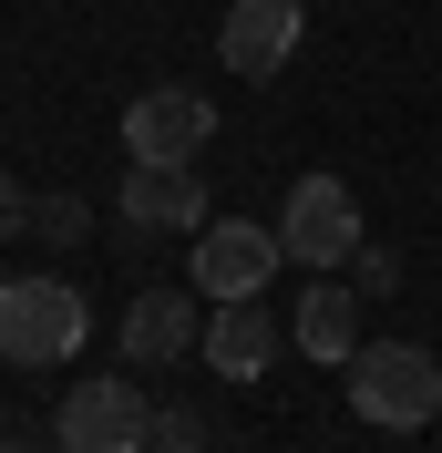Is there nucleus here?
<instances>
[{
	"instance_id": "f03ea898",
	"label": "nucleus",
	"mask_w": 442,
	"mask_h": 453,
	"mask_svg": "<svg viewBox=\"0 0 442 453\" xmlns=\"http://www.w3.org/2000/svg\"><path fill=\"white\" fill-rule=\"evenodd\" d=\"M83 330H93V310L72 279H0V361L52 371L83 350Z\"/></svg>"
},
{
	"instance_id": "2eb2a0df",
	"label": "nucleus",
	"mask_w": 442,
	"mask_h": 453,
	"mask_svg": "<svg viewBox=\"0 0 442 453\" xmlns=\"http://www.w3.org/2000/svg\"><path fill=\"white\" fill-rule=\"evenodd\" d=\"M31 217V196H21V186H11V175H0V237H11V226H21Z\"/></svg>"
},
{
	"instance_id": "f8f14e48",
	"label": "nucleus",
	"mask_w": 442,
	"mask_h": 453,
	"mask_svg": "<svg viewBox=\"0 0 442 453\" xmlns=\"http://www.w3.org/2000/svg\"><path fill=\"white\" fill-rule=\"evenodd\" d=\"M350 279H360V299H391V288H401V257H391V248H360Z\"/></svg>"
},
{
	"instance_id": "9d476101",
	"label": "nucleus",
	"mask_w": 442,
	"mask_h": 453,
	"mask_svg": "<svg viewBox=\"0 0 442 453\" xmlns=\"http://www.w3.org/2000/svg\"><path fill=\"white\" fill-rule=\"evenodd\" d=\"M268 361H278V319L257 310V299H217V319H206V371H217V381H257Z\"/></svg>"
},
{
	"instance_id": "39448f33",
	"label": "nucleus",
	"mask_w": 442,
	"mask_h": 453,
	"mask_svg": "<svg viewBox=\"0 0 442 453\" xmlns=\"http://www.w3.org/2000/svg\"><path fill=\"white\" fill-rule=\"evenodd\" d=\"M206 134H217V104L186 83H155L124 104V165H195Z\"/></svg>"
},
{
	"instance_id": "0eeeda50",
	"label": "nucleus",
	"mask_w": 442,
	"mask_h": 453,
	"mask_svg": "<svg viewBox=\"0 0 442 453\" xmlns=\"http://www.w3.org/2000/svg\"><path fill=\"white\" fill-rule=\"evenodd\" d=\"M299 31H309L299 0H237V11L217 21V62L237 73V83H268L278 62L299 52Z\"/></svg>"
},
{
	"instance_id": "1a4fd4ad",
	"label": "nucleus",
	"mask_w": 442,
	"mask_h": 453,
	"mask_svg": "<svg viewBox=\"0 0 442 453\" xmlns=\"http://www.w3.org/2000/svg\"><path fill=\"white\" fill-rule=\"evenodd\" d=\"M195 350H206V319H195L186 288H144L134 310H124V361L165 371V361H195Z\"/></svg>"
},
{
	"instance_id": "7ed1b4c3",
	"label": "nucleus",
	"mask_w": 442,
	"mask_h": 453,
	"mask_svg": "<svg viewBox=\"0 0 442 453\" xmlns=\"http://www.w3.org/2000/svg\"><path fill=\"white\" fill-rule=\"evenodd\" d=\"M278 248H288V268H350V257L370 248V237H360V196L339 175H299L288 206H278Z\"/></svg>"
},
{
	"instance_id": "9b49d317",
	"label": "nucleus",
	"mask_w": 442,
	"mask_h": 453,
	"mask_svg": "<svg viewBox=\"0 0 442 453\" xmlns=\"http://www.w3.org/2000/svg\"><path fill=\"white\" fill-rule=\"evenodd\" d=\"M288 340H299L309 361L350 371V350H360V288H339V279H309V299H299V319H288Z\"/></svg>"
},
{
	"instance_id": "423d86ee",
	"label": "nucleus",
	"mask_w": 442,
	"mask_h": 453,
	"mask_svg": "<svg viewBox=\"0 0 442 453\" xmlns=\"http://www.w3.org/2000/svg\"><path fill=\"white\" fill-rule=\"evenodd\" d=\"M278 226H248V217H217V226H195V299H257L278 268Z\"/></svg>"
},
{
	"instance_id": "dca6fc26",
	"label": "nucleus",
	"mask_w": 442,
	"mask_h": 453,
	"mask_svg": "<svg viewBox=\"0 0 442 453\" xmlns=\"http://www.w3.org/2000/svg\"><path fill=\"white\" fill-rule=\"evenodd\" d=\"M0 453H62V443H21V433H0Z\"/></svg>"
},
{
	"instance_id": "ddd939ff",
	"label": "nucleus",
	"mask_w": 442,
	"mask_h": 453,
	"mask_svg": "<svg viewBox=\"0 0 442 453\" xmlns=\"http://www.w3.org/2000/svg\"><path fill=\"white\" fill-rule=\"evenodd\" d=\"M144 453H206V423L195 412H155V443Z\"/></svg>"
},
{
	"instance_id": "20e7f679",
	"label": "nucleus",
	"mask_w": 442,
	"mask_h": 453,
	"mask_svg": "<svg viewBox=\"0 0 442 453\" xmlns=\"http://www.w3.org/2000/svg\"><path fill=\"white\" fill-rule=\"evenodd\" d=\"M52 443L62 453H144L155 443V402L134 381H72L52 412Z\"/></svg>"
},
{
	"instance_id": "6e6552de",
	"label": "nucleus",
	"mask_w": 442,
	"mask_h": 453,
	"mask_svg": "<svg viewBox=\"0 0 442 453\" xmlns=\"http://www.w3.org/2000/svg\"><path fill=\"white\" fill-rule=\"evenodd\" d=\"M113 206H124V226H155V237H195V226H217L195 165H134L124 186H113Z\"/></svg>"
},
{
	"instance_id": "4468645a",
	"label": "nucleus",
	"mask_w": 442,
	"mask_h": 453,
	"mask_svg": "<svg viewBox=\"0 0 442 453\" xmlns=\"http://www.w3.org/2000/svg\"><path fill=\"white\" fill-rule=\"evenodd\" d=\"M83 226H93V217H83V206H72V196H52V206H42V237H62V248H72Z\"/></svg>"
},
{
	"instance_id": "f257e3e1",
	"label": "nucleus",
	"mask_w": 442,
	"mask_h": 453,
	"mask_svg": "<svg viewBox=\"0 0 442 453\" xmlns=\"http://www.w3.org/2000/svg\"><path fill=\"white\" fill-rule=\"evenodd\" d=\"M350 412L370 433H422V423H442V361L422 350V340H360L350 350Z\"/></svg>"
}]
</instances>
